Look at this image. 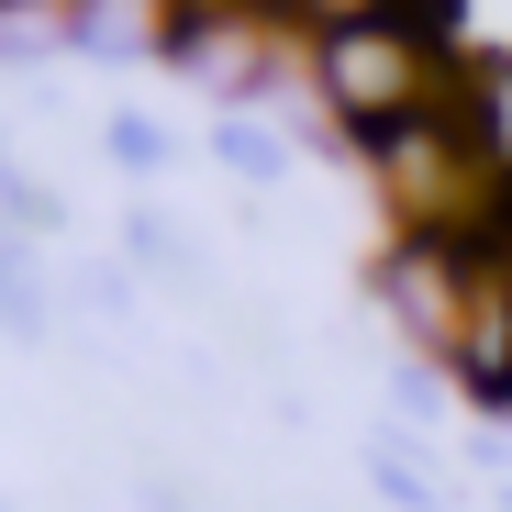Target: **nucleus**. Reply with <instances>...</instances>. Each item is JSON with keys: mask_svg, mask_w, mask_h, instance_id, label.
<instances>
[{"mask_svg": "<svg viewBox=\"0 0 512 512\" xmlns=\"http://www.w3.org/2000/svg\"><path fill=\"white\" fill-rule=\"evenodd\" d=\"M312 12H323V34H346V23H379L390 0H312Z\"/></svg>", "mask_w": 512, "mask_h": 512, "instance_id": "f03ea898", "label": "nucleus"}, {"mask_svg": "<svg viewBox=\"0 0 512 512\" xmlns=\"http://www.w3.org/2000/svg\"><path fill=\"white\" fill-rule=\"evenodd\" d=\"M323 90L346 123L390 134L412 112H435V45H423V23L379 12V23H346V34H323Z\"/></svg>", "mask_w": 512, "mask_h": 512, "instance_id": "f257e3e1", "label": "nucleus"}]
</instances>
